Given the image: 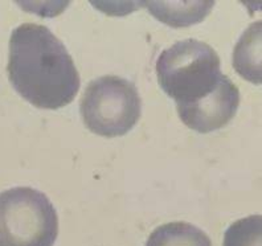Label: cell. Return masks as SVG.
I'll list each match as a JSON object with an SVG mask.
<instances>
[{
  "mask_svg": "<svg viewBox=\"0 0 262 246\" xmlns=\"http://www.w3.org/2000/svg\"><path fill=\"white\" fill-rule=\"evenodd\" d=\"M240 105V93L232 81L225 77L220 86L205 98L189 105L176 106L180 119L193 131L207 134L224 127L236 115Z\"/></svg>",
  "mask_w": 262,
  "mask_h": 246,
  "instance_id": "5",
  "label": "cell"
},
{
  "mask_svg": "<svg viewBox=\"0 0 262 246\" xmlns=\"http://www.w3.org/2000/svg\"><path fill=\"white\" fill-rule=\"evenodd\" d=\"M157 76L164 93L176 106L189 105L217 89L227 76L220 71V57L207 42L195 38L178 41L160 53Z\"/></svg>",
  "mask_w": 262,
  "mask_h": 246,
  "instance_id": "2",
  "label": "cell"
},
{
  "mask_svg": "<svg viewBox=\"0 0 262 246\" xmlns=\"http://www.w3.org/2000/svg\"><path fill=\"white\" fill-rule=\"evenodd\" d=\"M57 234V213L42 192L31 187L0 192V246H53Z\"/></svg>",
  "mask_w": 262,
  "mask_h": 246,
  "instance_id": "3",
  "label": "cell"
},
{
  "mask_svg": "<svg viewBox=\"0 0 262 246\" xmlns=\"http://www.w3.org/2000/svg\"><path fill=\"white\" fill-rule=\"evenodd\" d=\"M141 107L134 83L117 76L92 81L80 103L85 126L94 134L107 138L127 134L141 117Z\"/></svg>",
  "mask_w": 262,
  "mask_h": 246,
  "instance_id": "4",
  "label": "cell"
},
{
  "mask_svg": "<svg viewBox=\"0 0 262 246\" xmlns=\"http://www.w3.org/2000/svg\"><path fill=\"white\" fill-rule=\"evenodd\" d=\"M146 246H212L205 232L184 221H173L154 229Z\"/></svg>",
  "mask_w": 262,
  "mask_h": 246,
  "instance_id": "7",
  "label": "cell"
},
{
  "mask_svg": "<svg viewBox=\"0 0 262 246\" xmlns=\"http://www.w3.org/2000/svg\"><path fill=\"white\" fill-rule=\"evenodd\" d=\"M223 246H262V216L253 214L234 221L225 230Z\"/></svg>",
  "mask_w": 262,
  "mask_h": 246,
  "instance_id": "9",
  "label": "cell"
},
{
  "mask_svg": "<svg viewBox=\"0 0 262 246\" xmlns=\"http://www.w3.org/2000/svg\"><path fill=\"white\" fill-rule=\"evenodd\" d=\"M233 68L244 80L262 83V20L250 24L237 41Z\"/></svg>",
  "mask_w": 262,
  "mask_h": 246,
  "instance_id": "6",
  "label": "cell"
},
{
  "mask_svg": "<svg viewBox=\"0 0 262 246\" xmlns=\"http://www.w3.org/2000/svg\"><path fill=\"white\" fill-rule=\"evenodd\" d=\"M144 4H147V8L157 19L172 27H186L204 19L213 2H148Z\"/></svg>",
  "mask_w": 262,
  "mask_h": 246,
  "instance_id": "8",
  "label": "cell"
},
{
  "mask_svg": "<svg viewBox=\"0 0 262 246\" xmlns=\"http://www.w3.org/2000/svg\"><path fill=\"white\" fill-rule=\"evenodd\" d=\"M13 89L38 109L69 105L80 89V74L65 45L45 26L15 28L7 65Z\"/></svg>",
  "mask_w": 262,
  "mask_h": 246,
  "instance_id": "1",
  "label": "cell"
}]
</instances>
